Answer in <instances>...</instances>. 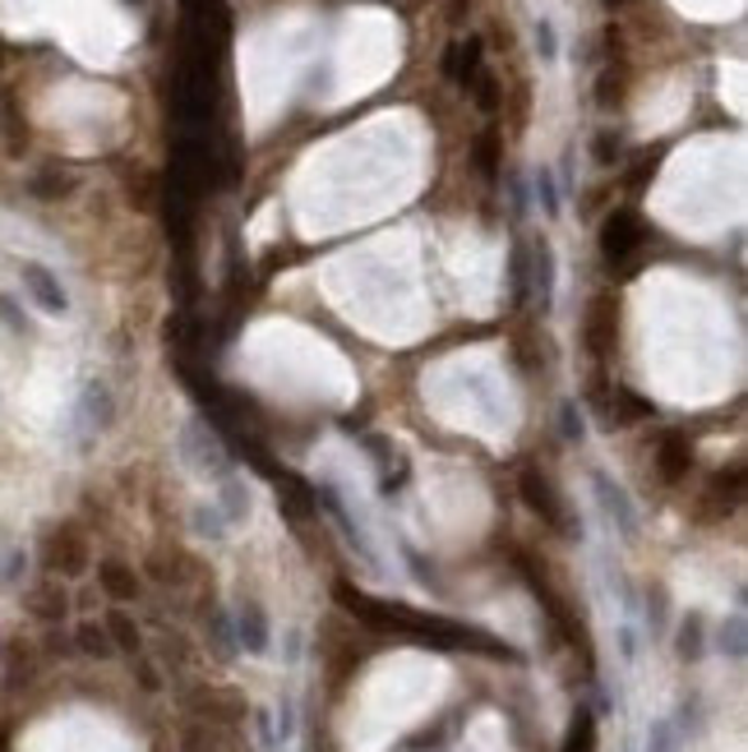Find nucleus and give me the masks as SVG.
<instances>
[{"label":"nucleus","instance_id":"obj_1","mask_svg":"<svg viewBox=\"0 0 748 752\" xmlns=\"http://www.w3.org/2000/svg\"><path fill=\"white\" fill-rule=\"evenodd\" d=\"M591 489H597L601 512L610 517V527L624 536V540H633V536H638V512H633V504H629V495H624V485H614L605 472H591Z\"/></svg>","mask_w":748,"mask_h":752},{"label":"nucleus","instance_id":"obj_2","mask_svg":"<svg viewBox=\"0 0 748 752\" xmlns=\"http://www.w3.org/2000/svg\"><path fill=\"white\" fill-rule=\"evenodd\" d=\"M23 287L33 292V300L46 309V315H65V309H70L65 287L56 282V273H46L42 264H23Z\"/></svg>","mask_w":748,"mask_h":752},{"label":"nucleus","instance_id":"obj_3","mask_svg":"<svg viewBox=\"0 0 748 752\" xmlns=\"http://www.w3.org/2000/svg\"><path fill=\"white\" fill-rule=\"evenodd\" d=\"M268 614L254 605V601H245L241 605V614H236V646H245L250 656H264L268 652Z\"/></svg>","mask_w":748,"mask_h":752},{"label":"nucleus","instance_id":"obj_4","mask_svg":"<svg viewBox=\"0 0 748 752\" xmlns=\"http://www.w3.org/2000/svg\"><path fill=\"white\" fill-rule=\"evenodd\" d=\"M716 652L726 656V660H744V652H748V633H744V614H730L726 624L716 628Z\"/></svg>","mask_w":748,"mask_h":752},{"label":"nucleus","instance_id":"obj_5","mask_svg":"<svg viewBox=\"0 0 748 752\" xmlns=\"http://www.w3.org/2000/svg\"><path fill=\"white\" fill-rule=\"evenodd\" d=\"M684 743H679V730H675V720H652L647 724V752H679Z\"/></svg>","mask_w":748,"mask_h":752},{"label":"nucleus","instance_id":"obj_6","mask_svg":"<svg viewBox=\"0 0 748 752\" xmlns=\"http://www.w3.org/2000/svg\"><path fill=\"white\" fill-rule=\"evenodd\" d=\"M273 734H277V748H287L296 739V702L292 697H282L277 711H273Z\"/></svg>","mask_w":748,"mask_h":752},{"label":"nucleus","instance_id":"obj_7","mask_svg":"<svg viewBox=\"0 0 748 752\" xmlns=\"http://www.w3.org/2000/svg\"><path fill=\"white\" fill-rule=\"evenodd\" d=\"M679 656L684 660H698L703 656V618L688 614V624L679 628Z\"/></svg>","mask_w":748,"mask_h":752},{"label":"nucleus","instance_id":"obj_8","mask_svg":"<svg viewBox=\"0 0 748 752\" xmlns=\"http://www.w3.org/2000/svg\"><path fill=\"white\" fill-rule=\"evenodd\" d=\"M614 637H619V656H624V665H633L638 660V633H633V624H619Z\"/></svg>","mask_w":748,"mask_h":752},{"label":"nucleus","instance_id":"obj_9","mask_svg":"<svg viewBox=\"0 0 748 752\" xmlns=\"http://www.w3.org/2000/svg\"><path fill=\"white\" fill-rule=\"evenodd\" d=\"M80 646H84L88 656H107V637H102L97 628H84V633H80Z\"/></svg>","mask_w":748,"mask_h":752},{"label":"nucleus","instance_id":"obj_10","mask_svg":"<svg viewBox=\"0 0 748 752\" xmlns=\"http://www.w3.org/2000/svg\"><path fill=\"white\" fill-rule=\"evenodd\" d=\"M563 425H569V430H563L569 438H582V411L573 402H563Z\"/></svg>","mask_w":748,"mask_h":752},{"label":"nucleus","instance_id":"obj_11","mask_svg":"<svg viewBox=\"0 0 748 752\" xmlns=\"http://www.w3.org/2000/svg\"><path fill=\"white\" fill-rule=\"evenodd\" d=\"M540 199H546V213H559V194H555L550 171H540Z\"/></svg>","mask_w":748,"mask_h":752},{"label":"nucleus","instance_id":"obj_12","mask_svg":"<svg viewBox=\"0 0 748 752\" xmlns=\"http://www.w3.org/2000/svg\"><path fill=\"white\" fill-rule=\"evenodd\" d=\"M536 42H540V56H555V29H550V23H540V29H536Z\"/></svg>","mask_w":748,"mask_h":752}]
</instances>
